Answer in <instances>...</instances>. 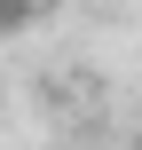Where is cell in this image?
Instances as JSON below:
<instances>
[{"mask_svg": "<svg viewBox=\"0 0 142 150\" xmlns=\"http://www.w3.org/2000/svg\"><path fill=\"white\" fill-rule=\"evenodd\" d=\"M24 16H32V8H24V0H0V32H16V24H24Z\"/></svg>", "mask_w": 142, "mask_h": 150, "instance_id": "1", "label": "cell"}, {"mask_svg": "<svg viewBox=\"0 0 142 150\" xmlns=\"http://www.w3.org/2000/svg\"><path fill=\"white\" fill-rule=\"evenodd\" d=\"M134 150H142V134H134Z\"/></svg>", "mask_w": 142, "mask_h": 150, "instance_id": "2", "label": "cell"}]
</instances>
